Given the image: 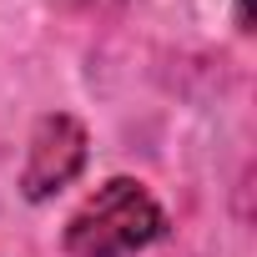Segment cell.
Masks as SVG:
<instances>
[{
    "label": "cell",
    "mask_w": 257,
    "mask_h": 257,
    "mask_svg": "<svg viewBox=\"0 0 257 257\" xmlns=\"http://www.w3.org/2000/svg\"><path fill=\"white\" fill-rule=\"evenodd\" d=\"M152 237H162V207L152 202L147 187L116 177L96 187V197L81 202V212L66 227V252L71 257H132Z\"/></svg>",
    "instance_id": "obj_1"
},
{
    "label": "cell",
    "mask_w": 257,
    "mask_h": 257,
    "mask_svg": "<svg viewBox=\"0 0 257 257\" xmlns=\"http://www.w3.org/2000/svg\"><path fill=\"white\" fill-rule=\"evenodd\" d=\"M86 162V132H81V121L76 116H46L36 126V137H31V157H26V172H21V192L31 202L61 192Z\"/></svg>",
    "instance_id": "obj_2"
},
{
    "label": "cell",
    "mask_w": 257,
    "mask_h": 257,
    "mask_svg": "<svg viewBox=\"0 0 257 257\" xmlns=\"http://www.w3.org/2000/svg\"><path fill=\"white\" fill-rule=\"evenodd\" d=\"M66 6H86V11H111V6H126V0H66Z\"/></svg>",
    "instance_id": "obj_3"
}]
</instances>
